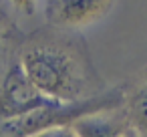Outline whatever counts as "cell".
<instances>
[{
  "instance_id": "6da1fadb",
  "label": "cell",
  "mask_w": 147,
  "mask_h": 137,
  "mask_svg": "<svg viewBox=\"0 0 147 137\" xmlns=\"http://www.w3.org/2000/svg\"><path fill=\"white\" fill-rule=\"evenodd\" d=\"M18 65L32 87L49 101L77 103L89 99L87 67L71 47L55 43L28 45L22 51Z\"/></svg>"
},
{
  "instance_id": "7a4b0ae2",
  "label": "cell",
  "mask_w": 147,
  "mask_h": 137,
  "mask_svg": "<svg viewBox=\"0 0 147 137\" xmlns=\"http://www.w3.org/2000/svg\"><path fill=\"white\" fill-rule=\"evenodd\" d=\"M49 103L55 101L45 99L32 87V83L26 79L18 63L12 65L0 79V121L24 117Z\"/></svg>"
},
{
  "instance_id": "3957f363",
  "label": "cell",
  "mask_w": 147,
  "mask_h": 137,
  "mask_svg": "<svg viewBox=\"0 0 147 137\" xmlns=\"http://www.w3.org/2000/svg\"><path fill=\"white\" fill-rule=\"evenodd\" d=\"M111 8L109 0H53L45 2V16L59 28H83L101 20Z\"/></svg>"
},
{
  "instance_id": "277c9868",
  "label": "cell",
  "mask_w": 147,
  "mask_h": 137,
  "mask_svg": "<svg viewBox=\"0 0 147 137\" xmlns=\"http://www.w3.org/2000/svg\"><path fill=\"white\" fill-rule=\"evenodd\" d=\"M71 127L77 137H117L121 131L129 127V121L125 109L115 113L113 109H107V111L89 113L77 119Z\"/></svg>"
},
{
  "instance_id": "5b68a950",
  "label": "cell",
  "mask_w": 147,
  "mask_h": 137,
  "mask_svg": "<svg viewBox=\"0 0 147 137\" xmlns=\"http://www.w3.org/2000/svg\"><path fill=\"white\" fill-rule=\"evenodd\" d=\"M123 107L127 113L129 127L137 131L139 137H147V79L139 87H135Z\"/></svg>"
},
{
  "instance_id": "8992f818",
  "label": "cell",
  "mask_w": 147,
  "mask_h": 137,
  "mask_svg": "<svg viewBox=\"0 0 147 137\" xmlns=\"http://www.w3.org/2000/svg\"><path fill=\"white\" fill-rule=\"evenodd\" d=\"M32 137H77V135H75L73 127H51L40 133H34Z\"/></svg>"
},
{
  "instance_id": "52a82bcc",
  "label": "cell",
  "mask_w": 147,
  "mask_h": 137,
  "mask_svg": "<svg viewBox=\"0 0 147 137\" xmlns=\"http://www.w3.org/2000/svg\"><path fill=\"white\" fill-rule=\"evenodd\" d=\"M117 137H139V133H137V131H133L131 127H127V129H125V131H121Z\"/></svg>"
}]
</instances>
